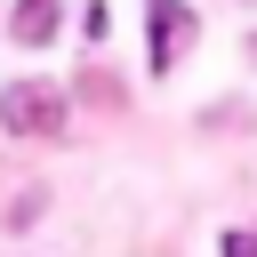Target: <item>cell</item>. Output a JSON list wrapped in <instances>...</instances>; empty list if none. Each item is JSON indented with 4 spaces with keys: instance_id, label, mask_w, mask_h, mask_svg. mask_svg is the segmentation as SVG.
I'll return each instance as SVG.
<instances>
[{
    "instance_id": "obj_1",
    "label": "cell",
    "mask_w": 257,
    "mask_h": 257,
    "mask_svg": "<svg viewBox=\"0 0 257 257\" xmlns=\"http://www.w3.org/2000/svg\"><path fill=\"white\" fill-rule=\"evenodd\" d=\"M0 128L8 137H64V96L40 80H8L0 88Z\"/></svg>"
},
{
    "instance_id": "obj_2",
    "label": "cell",
    "mask_w": 257,
    "mask_h": 257,
    "mask_svg": "<svg viewBox=\"0 0 257 257\" xmlns=\"http://www.w3.org/2000/svg\"><path fill=\"white\" fill-rule=\"evenodd\" d=\"M145 8H153V48H145V64L169 72L177 48H185V16H193V8H177V0H145Z\"/></svg>"
},
{
    "instance_id": "obj_3",
    "label": "cell",
    "mask_w": 257,
    "mask_h": 257,
    "mask_svg": "<svg viewBox=\"0 0 257 257\" xmlns=\"http://www.w3.org/2000/svg\"><path fill=\"white\" fill-rule=\"evenodd\" d=\"M8 32H16V40H24V48H40V40H48V32H56V0H24V8H16V24H8Z\"/></svg>"
}]
</instances>
